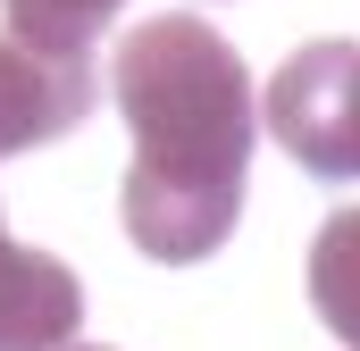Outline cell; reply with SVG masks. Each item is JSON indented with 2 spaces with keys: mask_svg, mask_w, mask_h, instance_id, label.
I'll return each instance as SVG.
<instances>
[{
  "mask_svg": "<svg viewBox=\"0 0 360 351\" xmlns=\"http://www.w3.org/2000/svg\"><path fill=\"white\" fill-rule=\"evenodd\" d=\"M109 100L134 134L126 168V234L160 267L210 260L235 218H243V168L260 143V84L235 59L226 34L201 17H143L117 59H109Z\"/></svg>",
  "mask_w": 360,
  "mask_h": 351,
  "instance_id": "1",
  "label": "cell"
},
{
  "mask_svg": "<svg viewBox=\"0 0 360 351\" xmlns=\"http://www.w3.org/2000/svg\"><path fill=\"white\" fill-rule=\"evenodd\" d=\"M260 126L319 184L360 176V42H302L260 92Z\"/></svg>",
  "mask_w": 360,
  "mask_h": 351,
  "instance_id": "2",
  "label": "cell"
},
{
  "mask_svg": "<svg viewBox=\"0 0 360 351\" xmlns=\"http://www.w3.org/2000/svg\"><path fill=\"white\" fill-rule=\"evenodd\" d=\"M92 59H34L0 34V159L8 151H34V143H59L92 117Z\"/></svg>",
  "mask_w": 360,
  "mask_h": 351,
  "instance_id": "3",
  "label": "cell"
},
{
  "mask_svg": "<svg viewBox=\"0 0 360 351\" xmlns=\"http://www.w3.org/2000/svg\"><path fill=\"white\" fill-rule=\"evenodd\" d=\"M76 318H84L76 267L34 251V243H17L8 218H0V351H68Z\"/></svg>",
  "mask_w": 360,
  "mask_h": 351,
  "instance_id": "4",
  "label": "cell"
},
{
  "mask_svg": "<svg viewBox=\"0 0 360 351\" xmlns=\"http://www.w3.org/2000/svg\"><path fill=\"white\" fill-rule=\"evenodd\" d=\"M310 310L344 351H360V209H335L310 234Z\"/></svg>",
  "mask_w": 360,
  "mask_h": 351,
  "instance_id": "5",
  "label": "cell"
},
{
  "mask_svg": "<svg viewBox=\"0 0 360 351\" xmlns=\"http://www.w3.org/2000/svg\"><path fill=\"white\" fill-rule=\"evenodd\" d=\"M126 0H0L8 42L34 59H92V42L117 25Z\"/></svg>",
  "mask_w": 360,
  "mask_h": 351,
  "instance_id": "6",
  "label": "cell"
},
{
  "mask_svg": "<svg viewBox=\"0 0 360 351\" xmlns=\"http://www.w3.org/2000/svg\"><path fill=\"white\" fill-rule=\"evenodd\" d=\"M68 351H101V343H68Z\"/></svg>",
  "mask_w": 360,
  "mask_h": 351,
  "instance_id": "7",
  "label": "cell"
}]
</instances>
